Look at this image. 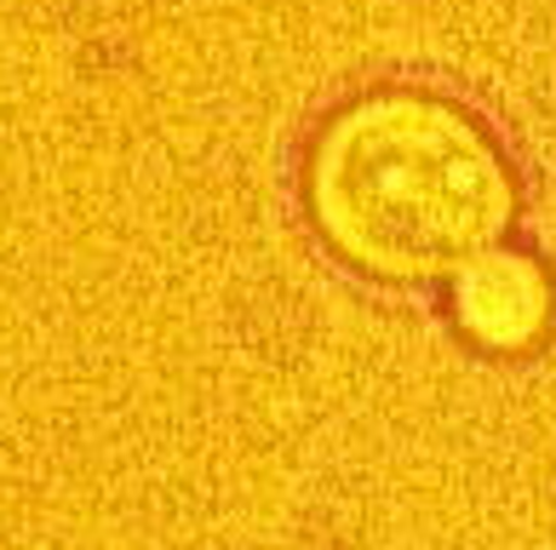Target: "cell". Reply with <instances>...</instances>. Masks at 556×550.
Wrapping results in <instances>:
<instances>
[{
  "label": "cell",
  "mask_w": 556,
  "mask_h": 550,
  "mask_svg": "<svg viewBox=\"0 0 556 550\" xmlns=\"http://www.w3.org/2000/svg\"><path fill=\"white\" fill-rule=\"evenodd\" d=\"M522 190L482 115L425 87L350 98L304 150V213L367 281H453L505 247Z\"/></svg>",
  "instance_id": "6da1fadb"
},
{
  "label": "cell",
  "mask_w": 556,
  "mask_h": 550,
  "mask_svg": "<svg viewBox=\"0 0 556 550\" xmlns=\"http://www.w3.org/2000/svg\"><path fill=\"white\" fill-rule=\"evenodd\" d=\"M453 328L482 356L522 361L556 333V276L528 247H493L453 276Z\"/></svg>",
  "instance_id": "7a4b0ae2"
}]
</instances>
